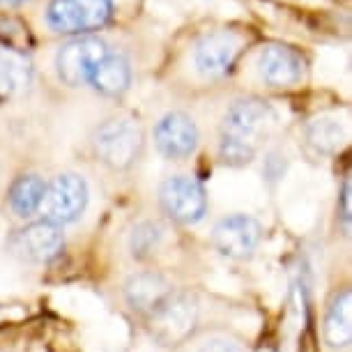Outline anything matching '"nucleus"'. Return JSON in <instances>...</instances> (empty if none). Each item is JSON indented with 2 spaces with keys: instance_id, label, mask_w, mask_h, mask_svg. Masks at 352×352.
<instances>
[{
  "instance_id": "obj_9",
  "label": "nucleus",
  "mask_w": 352,
  "mask_h": 352,
  "mask_svg": "<svg viewBox=\"0 0 352 352\" xmlns=\"http://www.w3.org/2000/svg\"><path fill=\"white\" fill-rule=\"evenodd\" d=\"M65 247V235L58 223L35 221L12 237V249L30 263H49Z\"/></svg>"
},
{
  "instance_id": "obj_13",
  "label": "nucleus",
  "mask_w": 352,
  "mask_h": 352,
  "mask_svg": "<svg viewBox=\"0 0 352 352\" xmlns=\"http://www.w3.org/2000/svg\"><path fill=\"white\" fill-rule=\"evenodd\" d=\"M240 51V42L228 30H217L205 35L196 46V69L208 78H219L232 67Z\"/></svg>"
},
{
  "instance_id": "obj_21",
  "label": "nucleus",
  "mask_w": 352,
  "mask_h": 352,
  "mask_svg": "<svg viewBox=\"0 0 352 352\" xmlns=\"http://www.w3.org/2000/svg\"><path fill=\"white\" fill-rule=\"evenodd\" d=\"M343 219L345 223L350 221V180H345L343 184Z\"/></svg>"
},
{
  "instance_id": "obj_1",
  "label": "nucleus",
  "mask_w": 352,
  "mask_h": 352,
  "mask_svg": "<svg viewBox=\"0 0 352 352\" xmlns=\"http://www.w3.org/2000/svg\"><path fill=\"white\" fill-rule=\"evenodd\" d=\"M274 122V111L263 99H240L226 111L219 134V159L228 166H247Z\"/></svg>"
},
{
  "instance_id": "obj_6",
  "label": "nucleus",
  "mask_w": 352,
  "mask_h": 352,
  "mask_svg": "<svg viewBox=\"0 0 352 352\" xmlns=\"http://www.w3.org/2000/svg\"><path fill=\"white\" fill-rule=\"evenodd\" d=\"M106 53H109V49H106V44L99 37L72 39L56 56L58 76L69 88H78V85L90 81L92 72L104 60Z\"/></svg>"
},
{
  "instance_id": "obj_16",
  "label": "nucleus",
  "mask_w": 352,
  "mask_h": 352,
  "mask_svg": "<svg viewBox=\"0 0 352 352\" xmlns=\"http://www.w3.org/2000/svg\"><path fill=\"white\" fill-rule=\"evenodd\" d=\"M352 295L350 290L345 288L334 297L331 307L327 311V318H324V341H327L331 348H345L352 341Z\"/></svg>"
},
{
  "instance_id": "obj_2",
  "label": "nucleus",
  "mask_w": 352,
  "mask_h": 352,
  "mask_svg": "<svg viewBox=\"0 0 352 352\" xmlns=\"http://www.w3.org/2000/svg\"><path fill=\"white\" fill-rule=\"evenodd\" d=\"M92 148L102 164L113 170L131 168L143 152V131L129 118H109L97 127Z\"/></svg>"
},
{
  "instance_id": "obj_12",
  "label": "nucleus",
  "mask_w": 352,
  "mask_h": 352,
  "mask_svg": "<svg viewBox=\"0 0 352 352\" xmlns=\"http://www.w3.org/2000/svg\"><path fill=\"white\" fill-rule=\"evenodd\" d=\"M173 292H175V288L164 274H159V272H141V274L131 276L127 285H124V300L136 314L150 318L170 300Z\"/></svg>"
},
{
  "instance_id": "obj_19",
  "label": "nucleus",
  "mask_w": 352,
  "mask_h": 352,
  "mask_svg": "<svg viewBox=\"0 0 352 352\" xmlns=\"http://www.w3.org/2000/svg\"><path fill=\"white\" fill-rule=\"evenodd\" d=\"M164 237V228L152 219L138 221L129 232V251L134 258H148L159 247Z\"/></svg>"
},
{
  "instance_id": "obj_22",
  "label": "nucleus",
  "mask_w": 352,
  "mask_h": 352,
  "mask_svg": "<svg viewBox=\"0 0 352 352\" xmlns=\"http://www.w3.org/2000/svg\"><path fill=\"white\" fill-rule=\"evenodd\" d=\"M10 3H14V5H19V3H25V0H10Z\"/></svg>"
},
{
  "instance_id": "obj_4",
  "label": "nucleus",
  "mask_w": 352,
  "mask_h": 352,
  "mask_svg": "<svg viewBox=\"0 0 352 352\" xmlns=\"http://www.w3.org/2000/svg\"><path fill=\"white\" fill-rule=\"evenodd\" d=\"M88 205V184L76 173H60L46 184L44 198L39 210L44 212L46 221L65 226L76 221Z\"/></svg>"
},
{
  "instance_id": "obj_8",
  "label": "nucleus",
  "mask_w": 352,
  "mask_h": 352,
  "mask_svg": "<svg viewBox=\"0 0 352 352\" xmlns=\"http://www.w3.org/2000/svg\"><path fill=\"white\" fill-rule=\"evenodd\" d=\"M155 143L159 152L166 159H170V162L189 159L198 148V127L194 118H189L187 113L180 111L166 113L162 120L157 122Z\"/></svg>"
},
{
  "instance_id": "obj_18",
  "label": "nucleus",
  "mask_w": 352,
  "mask_h": 352,
  "mask_svg": "<svg viewBox=\"0 0 352 352\" xmlns=\"http://www.w3.org/2000/svg\"><path fill=\"white\" fill-rule=\"evenodd\" d=\"M345 131L343 124L334 120V118H318L309 124L307 129V141L316 152L320 155H331L343 145Z\"/></svg>"
},
{
  "instance_id": "obj_3",
  "label": "nucleus",
  "mask_w": 352,
  "mask_h": 352,
  "mask_svg": "<svg viewBox=\"0 0 352 352\" xmlns=\"http://www.w3.org/2000/svg\"><path fill=\"white\" fill-rule=\"evenodd\" d=\"M113 16L111 0H51L46 23L63 35H81L106 25Z\"/></svg>"
},
{
  "instance_id": "obj_20",
  "label": "nucleus",
  "mask_w": 352,
  "mask_h": 352,
  "mask_svg": "<svg viewBox=\"0 0 352 352\" xmlns=\"http://www.w3.org/2000/svg\"><path fill=\"white\" fill-rule=\"evenodd\" d=\"M198 352H247V350H244L240 343L230 341V338L214 336V338H210V341H205Z\"/></svg>"
},
{
  "instance_id": "obj_10",
  "label": "nucleus",
  "mask_w": 352,
  "mask_h": 352,
  "mask_svg": "<svg viewBox=\"0 0 352 352\" xmlns=\"http://www.w3.org/2000/svg\"><path fill=\"white\" fill-rule=\"evenodd\" d=\"M148 320L159 341L177 343L182 338H187L191 329L196 327V304L191 302V297L173 292L170 300L155 316H150Z\"/></svg>"
},
{
  "instance_id": "obj_17",
  "label": "nucleus",
  "mask_w": 352,
  "mask_h": 352,
  "mask_svg": "<svg viewBox=\"0 0 352 352\" xmlns=\"http://www.w3.org/2000/svg\"><path fill=\"white\" fill-rule=\"evenodd\" d=\"M46 184L39 175H21L16 177L14 184L10 187L8 201L10 208L16 217H30L35 214L42 205Z\"/></svg>"
},
{
  "instance_id": "obj_15",
  "label": "nucleus",
  "mask_w": 352,
  "mask_h": 352,
  "mask_svg": "<svg viewBox=\"0 0 352 352\" xmlns=\"http://www.w3.org/2000/svg\"><path fill=\"white\" fill-rule=\"evenodd\" d=\"M32 83V63L21 51L0 49V95H19Z\"/></svg>"
},
{
  "instance_id": "obj_7",
  "label": "nucleus",
  "mask_w": 352,
  "mask_h": 352,
  "mask_svg": "<svg viewBox=\"0 0 352 352\" xmlns=\"http://www.w3.org/2000/svg\"><path fill=\"white\" fill-rule=\"evenodd\" d=\"M263 240V226L249 214H230L214 226V249L232 261H247Z\"/></svg>"
},
{
  "instance_id": "obj_14",
  "label": "nucleus",
  "mask_w": 352,
  "mask_h": 352,
  "mask_svg": "<svg viewBox=\"0 0 352 352\" xmlns=\"http://www.w3.org/2000/svg\"><path fill=\"white\" fill-rule=\"evenodd\" d=\"M92 88L104 97H120L131 85V65L120 53H106L90 76Z\"/></svg>"
},
{
  "instance_id": "obj_5",
  "label": "nucleus",
  "mask_w": 352,
  "mask_h": 352,
  "mask_svg": "<svg viewBox=\"0 0 352 352\" xmlns=\"http://www.w3.org/2000/svg\"><path fill=\"white\" fill-rule=\"evenodd\" d=\"M162 210L177 223H198L208 214V194L189 175H173L159 189Z\"/></svg>"
},
{
  "instance_id": "obj_11",
  "label": "nucleus",
  "mask_w": 352,
  "mask_h": 352,
  "mask_svg": "<svg viewBox=\"0 0 352 352\" xmlns=\"http://www.w3.org/2000/svg\"><path fill=\"white\" fill-rule=\"evenodd\" d=\"M258 72H261L263 81L272 88H288V85L302 81L304 60L290 46L270 44L258 56Z\"/></svg>"
}]
</instances>
